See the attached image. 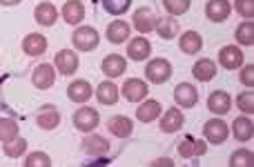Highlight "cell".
<instances>
[{
  "instance_id": "4fadbf2b",
  "label": "cell",
  "mask_w": 254,
  "mask_h": 167,
  "mask_svg": "<svg viewBox=\"0 0 254 167\" xmlns=\"http://www.w3.org/2000/svg\"><path fill=\"white\" fill-rule=\"evenodd\" d=\"M230 107H232V98H230L228 92H221L219 89V92H212L210 98H207V110H210L212 114L223 116L230 111Z\"/></svg>"
},
{
  "instance_id": "f1b7e54d",
  "label": "cell",
  "mask_w": 254,
  "mask_h": 167,
  "mask_svg": "<svg viewBox=\"0 0 254 167\" xmlns=\"http://www.w3.org/2000/svg\"><path fill=\"white\" fill-rule=\"evenodd\" d=\"M179 47H181V52H183V54L201 52V47H203L201 34H196V31H185V34L179 38Z\"/></svg>"
},
{
  "instance_id": "ffe728a7",
  "label": "cell",
  "mask_w": 254,
  "mask_h": 167,
  "mask_svg": "<svg viewBox=\"0 0 254 167\" xmlns=\"http://www.w3.org/2000/svg\"><path fill=\"white\" fill-rule=\"evenodd\" d=\"M101 67H103V71H105L110 78H119V76L125 74L127 62H125L123 56H119V54H110V56L101 62Z\"/></svg>"
},
{
  "instance_id": "8d00e7d4",
  "label": "cell",
  "mask_w": 254,
  "mask_h": 167,
  "mask_svg": "<svg viewBox=\"0 0 254 167\" xmlns=\"http://www.w3.org/2000/svg\"><path fill=\"white\" fill-rule=\"evenodd\" d=\"M163 7L172 16H181V13H185L190 9V0H163Z\"/></svg>"
},
{
  "instance_id": "f546056e",
  "label": "cell",
  "mask_w": 254,
  "mask_h": 167,
  "mask_svg": "<svg viewBox=\"0 0 254 167\" xmlns=\"http://www.w3.org/2000/svg\"><path fill=\"white\" fill-rule=\"evenodd\" d=\"M119 87H116L114 83H110V80H105V83H101L98 85V89H96V98H98V103L101 105H114L116 101H119Z\"/></svg>"
},
{
  "instance_id": "9c48e42d",
  "label": "cell",
  "mask_w": 254,
  "mask_h": 167,
  "mask_svg": "<svg viewBox=\"0 0 254 167\" xmlns=\"http://www.w3.org/2000/svg\"><path fill=\"white\" fill-rule=\"evenodd\" d=\"M36 123H38L40 129H56L58 125H61V114H58V110L54 105H43L38 110V114H36Z\"/></svg>"
},
{
  "instance_id": "8fae6325",
  "label": "cell",
  "mask_w": 254,
  "mask_h": 167,
  "mask_svg": "<svg viewBox=\"0 0 254 167\" xmlns=\"http://www.w3.org/2000/svg\"><path fill=\"white\" fill-rule=\"evenodd\" d=\"M219 62L230 71L239 69L243 65V52L239 47H234V45H228V47H223L219 52Z\"/></svg>"
},
{
  "instance_id": "7c38bea8",
  "label": "cell",
  "mask_w": 254,
  "mask_h": 167,
  "mask_svg": "<svg viewBox=\"0 0 254 167\" xmlns=\"http://www.w3.org/2000/svg\"><path fill=\"white\" fill-rule=\"evenodd\" d=\"M67 96H69L71 103H80V105H83V103H87L89 98L94 96V89L87 80H74V83L67 87Z\"/></svg>"
},
{
  "instance_id": "8992f818",
  "label": "cell",
  "mask_w": 254,
  "mask_h": 167,
  "mask_svg": "<svg viewBox=\"0 0 254 167\" xmlns=\"http://www.w3.org/2000/svg\"><path fill=\"white\" fill-rule=\"evenodd\" d=\"M174 101L179 107H185V110H190V107H194L198 103V92L194 85L190 83H181L176 85L174 89Z\"/></svg>"
},
{
  "instance_id": "d6a6232c",
  "label": "cell",
  "mask_w": 254,
  "mask_h": 167,
  "mask_svg": "<svg viewBox=\"0 0 254 167\" xmlns=\"http://www.w3.org/2000/svg\"><path fill=\"white\" fill-rule=\"evenodd\" d=\"M254 165V154L250 150H239L230 156V167H252Z\"/></svg>"
},
{
  "instance_id": "ac0fdd59",
  "label": "cell",
  "mask_w": 254,
  "mask_h": 167,
  "mask_svg": "<svg viewBox=\"0 0 254 167\" xmlns=\"http://www.w3.org/2000/svg\"><path fill=\"white\" fill-rule=\"evenodd\" d=\"M83 152L87 156H105L110 152V143H107V138L92 134V136H87L83 141Z\"/></svg>"
},
{
  "instance_id": "d6986e66",
  "label": "cell",
  "mask_w": 254,
  "mask_h": 167,
  "mask_svg": "<svg viewBox=\"0 0 254 167\" xmlns=\"http://www.w3.org/2000/svg\"><path fill=\"white\" fill-rule=\"evenodd\" d=\"M192 76L196 80H201V83H210V80L216 76L214 60H210V58H201V60H196L194 67H192Z\"/></svg>"
},
{
  "instance_id": "1f68e13d",
  "label": "cell",
  "mask_w": 254,
  "mask_h": 167,
  "mask_svg": "<svg viewBox=\"0 0 254 167\" xmlns=\"http://www.w3.org/2000/svg\"><path fill=\"white\" fill-rule=\"evenodd\" d=\"M18 123L11 118H0V141L2 143H9L13 138H18Z\"/></svg>"
},
{
  "instance_id": "e575fe53",
  "label": "cell",
  "mask_w": 254,
  "mask_h": 167,
  "mask_svg": "<svg viewBox=\"0 0 254 167\" xmlns=\"http://www.w3.org/2000/svg\"><path fill=\"white\" fill-rule=\"evenodd\" d=\"M131 0H103V7H105L107 13H112V16H121V13H125L127 9H129Z\"/></svg>"
},
{
  "instance_id": "b9f144b4",
  "label": "cell",
  "mask_w": 254,
  "mask_h": 167,
  "mask_svg": "<svg viewBox=\"0 0 254 167\" xmlns=\"http://www.w3.org/2000/svg\"><path fill=\"white\" fill-rule=\"evenodd\" d=\"M20 0H0V4H4V7H11V4H18Z\"/></svg>"
},
{
  "instance_id": "4316f807",
  "label": "cell",
  "mask_w": 254,
  "mask_h": 167,
  "mask_svg": "<svg viewBox=\"0 0 254 167\" xmlns=\"http://www.w3.org/2000/svg\"><path fill=\"white\" fill-rule=\"evenodd\" d=\"M161 110L163 107L158 101H143V105L136 110V118L140 123H152V120H156L161 116Z\"/></svg>"
},
{
  "instance_id": "5bb4252c",
  "label": "cell",
  "mask_w": 254,
  "mask_h": 167,
  "mask_svg": "<svg viewBox=\"0 0 254 167\" xmlns=\"http://www.w3.org/2000/svg\"><path fill=\"white\" fill-rule=\"evenodd\" d=\"M232 13V4L228 0H210L205 4V16L210 18L212 22H223L225 18Z\"/></svg>"
},
{
  "instance_id": "9a60e30c",
  "label": "cell",
  "mask_w": 254,
  "mask_h": 167,
  "mask_svg": "<svg viewBox=\"0 0 254 167\" xmlns=\"http://www.w3.org/2000/svg\"><path fill=\"white\" fill-rule=\"evenodd\" d=\"M183 123H185V116H183V111L181 110H167L165 114H163V118H161V132H165V134H174V132H179L181 127H183Z\"/></svg>"
},
{
  "instance_id": "cb8c5ba5",
  "label": "cell",
  "mask_w": 254,
  "mask_h": 167,
  "mask_svg": "<svg viewBox=\"0 0 254 167\" xmlns=\"http://www.w3.org/2000/svg\"><path fill=\"white\" fill-rule=\"evenodd\" d=\"M161 38L172 40L179 36V20H174V16H165V18H156V27H154Z\"/></svg>"
},
{
  "instance_id": "3957f363",
  "label": "cell",
  "mask_w": 254,
  "mask_h": 167,
  "mask_svg": "<svg viewBox=\"0 0 254 167\" xmlns=\"http://www.w3.org/2000/svg\"><path fill=\"white\" fill-rule=\"evenodd\" d=\"M203 136H205V141L212 143V145H221V143L228 141L230 127L221 118H212L203 125Z\"/></svg>"
},
{
  "instance_id": "60d3db41",
  "label": "cell",
  "mask_w": 254,
  "mask_h": 167,
  "mask_svg": "<svg viewBox=\"0 0 254 167\" xmlns=\"http://www.w3.org/2000/svg\"><path fill=\"white\" fill-rule=\"evenodd\" d=\"M152 165H156V167H172V165H174V163H172V159H158V161H154V163Z\"/></svg>"
},
{
  "instance_id": "d590c367",
  "label": "cell",
  "mask_w": 254,
  "mask_h": 167,
  "mask_svg": "<svg viewBox=\"0 0 254 167\" xmlns=\"http://www.w3.org/2000/svg\"><path fill=\"white\" fill-rule=\"evenodd\" d=\"M237 107L243 111V114H254V96H252V89L248 92H241L237 96Z\"/></svg>"
},
{
  "instance_id": "277c9868",
  "label": "cell",
  "mask_w": 254,
  "mask_h": 167,
  "mask_svg": "<svg viewBox=\"0 0 254 167\" xmlns=\"http://www.w3.org/2000/svg\"><path fill=\"white\" fill-rule=\"evenodd\" d=\"M98 123H101V116H98V111L92 110V107H80L74 114V125L85 134L94 132V129L98 127Z\"/></svg>"
},
{
  "instance_id": "2e32d148",
  "label": "cell",
  "mask_w": 254,
  "mask_h": 167,
  "mask_svg": "<svg viewBox=\"0 0 254 167\" xmlns=\"http://www.w3.org/2000/svg\"><path fill=\"white\" fill-rule=\"evenodd\" d=\"M149 54H152V45H149L147 38H134L129 40V45H127V56L131 58V60H147Z\"/></svg>"
},
{
  "instance_id": "44dd1931",
  "label": "cell",
  "mask_w": 254,
  "mask_h": 167,
  "mask_svg": "<svg viewBox=\"0 0 254 167\" xmlns=\"http://www.w3.org/2000/svg\"><path fill=\"white\" fill-rule=\"evenodd\" d=\"M107 129H110L112 136L127 138L131 134V129H134V125H131V120L127 118V116H112V118L107 120Z\"/></svg>"
},
{
  "instance_id": "7402d4cb",
  "label": "cell",
  "mask_w": 254,
  "mask_h": 167,
  "mask_svg": "<svg viewBox=\"0 0 254 167\" xmlns=\"http://www.w3.org/2000/svg\"><path fill=\"white\" fill-rule=\"evenodd\" d=\"M232 134H234V138H237L239 143L252 141V136H254V125H252V120L248 118V116H239V118L232 123Z\"/></svg>"
},
{
  "instance_id": "603a6c76",
  "label": "cell",
  "mask_w": 254,
  "mask_h": 167,
  "mask_svg": "<svg viewBox=\"0 0 254 167\" xmlns=\"http://www.w3.org/2000/svg\"><path fill=\"white\" fill-rule=\"evenodd\" d=\"M34 18H36V22H38V25L52 27L54 22L58 20V11H56V7H54L52 2H40L38 7L34 9Z\"/></svg>"
},
{
  "instance_id": "f35d334b",
  "label": "cell",
  "mask_w": 254,
  "mask_h": 167,
  "mask_svg": "<svg viewBox=\"0 0 254 167\" xmlns=\"http://www.w3.org/2000/svg\"><path fill=\"white\" fill-rule=\"evenodd\" d=\"M237 11L241 18H246V20H252L254 18V0H237Z\"/></svg>"
},
{
  "instance_id": "e0dca14e",
  "label": "cell",
  "mask_w": 254,
  "mask_h": 167,
  "mask_svg": "<svg viewBox=\"0 0 254 167\" xmlns=\"http://www.w3.org/2000/svg\"><path fill=\"white\" fill-rule=\"evenodd\" d=\"M22 52L27 56H43L47 52V38L43 34H29L22 40Z\"/></svg>"
},
{
  "instance_id": "6da1fadb",
  "label": "cell",
  "mask_w": 254,
  "mask_h": 167,
  "mask_svg": "<svg viewBox=\"0 0 254 167\" xmlns=\"http://www.w3.org/2000/svg\"><path fill=\"white\" fill-rule=\"evenodd\" d=\"M145 78L154 85H163L172 78V65L165 58H154V60L147 62L145 67Z\"/></svg>"
},
{
  "instance_id": "836d02e7",
  "label": "cell",
  "mask_w": 254,
  "mask_h": 167,
  "mask_svg": "<svg viewBox=\"0 0 254 167\" xmlns=\"http://www.w3.org/2000/svg\"><path fill=\"white\" fill-rule=\"evenodd\" d=\"M27 152V141L25 138H13V141L4 143V154L9 156V159H18V156H22Z\"/></svg>"
},
{
  "instance_id": "4dcf8cb0",
  "label": "cell",
  "mask_w": 254,
  "mask_h": 167,
  "mask_svg": "<svg viewBox=\"0 0 254 167\" xmlns=\"http://www.w3.org/2000/svg\"><path fill=\"white\" fill-rule=\"evenodd\" d=\"M234 38H237V43L243 45V47H252V45H254V22L252 20L241 22V25L237 27Z\"/></svg>"
},
{
  "instance_id": "d4e9b609",
  "label": "cell",
  "mask_w": 254,
  "mask_h": 167,
  "mask_svg": "<svg viewBox=\"0 0 254 167\" xmlns=\"http://www.w3.org/2000/svg\"><path fill=\"white\" fill-rule=\"evenodd\" d=\"M207 152L205 141H194V138H185L183 143H179V156L183 159H194V156H201Z\"/></svg>"
},
{
  "instance_id": "83f0119b",
  "label": "cell",
  "mask_w": 254,
  "mask_h": 167,
  "mask_svg": "<svg viewBox=\"0 0 254 167\" xmlns=\"http://www.w3.org/2000/svg\"><path fill=\"white\" fill-rule=\"evenodd\" d=\"M127 38H129V25H127L125 20L110 22V27H107V40H110V43L121 45V43H125Z\"/></svg>"
},
{
  "instance_id": "484cf974",
  "label": "cell",
  "mask_w": 254,
  "mask_h": 167,
  "mask_svg": "<svg viewBox=\"0 0 254 167\" xmlns=\"http://www.w3.org/2000/svg\"><path fill=\"white\" fill-rule=\"evenodd\" d=\"M63 18H65L69 25H78L85 18V4L80 0H67L65 7H63Z\"/></svg>"
},
{
  "instance_id": "5b68a950",
  "label": "cell",
  "mask_w": 254,
  "mask_h": 167,
  "mask_svg": "<svg viewBox=\"0 0 254 167\" xmlns=\"http://www.w3.org/2000/svg\"><path fill=\"white\" fill-rule=\"evenodd\" d=\"M123 96H125V101H129V103H140L145 96L149 94V87H147V83L145 80H140V78H129V80H125V85H123Z\"/></svg>"
},
{
  "instance_id": "7a4b0ae2",
  "label": "cell",
  "mask_w": 254,
  "mask_h": 167,
  "mask_svg": "<svg viewBox=\"0 0 254 167\" xmlns=\"http://www.w3.org/2000/svg\"><path fill=\"white\" fill-rule=\"evenodd\" d=\"M71 43H74V47L78 52H94L98 47V43H101V36H98V31L94 27H78L74 31V36H71Z\"/></svg>"
},
{
  "instance_id": "ab89813d",
  "label": "cell",
  "mask_w": 254,
  "mask_h": 167,
  "mask_svg": "<svg viewBox=\"0 0 254 167\" xmlns=\"http://www.w3.org/2000/svg\"><path fill=\"white\" fill-rule=\"evenodd\" d=\"M241 83L250 89L254 87V65H246L241 69Z\"/></svg>"
},
{
  "instance_id": "74e56055",
  "label": "cell",
  "mask_w": 254,
  "mask_h": 167,
  "mask_svg": "<svg viewBox=\"0 0 254 167\" xmlns=\"http://www.w3.org/2000/svg\"><path fill=\"white\" fill-rule=\"evenodd\" d=\"M25 167H52V159L45 152H34V154L27 156Z\"/></svg>"
},
{
  "instance_id": "52a82bcc",
  "label": "cell",
  "mask_w": 254,
  "mask_h": 167,
  "mask_svg": "<svg viewBox=\"0 0 254 167\" xmlns=\"http://www.w3.org/2000/svg\"><path fill=\"white\" fill-rule=\"evenodd\" d=\"M54 62H56V69L65 76L76 74V69H78V56H76V52H71V49H61V52L56 54V60Z\"/></svg>"
},
{
  "instance_id": "30bf717a",
  "label": "cell",
  "mask_w": 254,
  "mask_h": 167,
  "mask_svg": "<svg viewBox=\"0 0 254 167\" xmlns=\"http://www.w3.org/2000/svg\"><path fill=\"white\" fill-rule=\"evenodd\" d=\"M31 83H34V87H38V89L54 87V83H56V71H54V67L52 65H38L34 69V74H31Z\"/></svg>"
},
{
  "instance_id": "ba28073f",
  "label": "cell",
  "mask_w": 254,
  "mask_h": 167,
  "mask_svg": "<svg viewBox=\"0 0 254 167\" xmlns=\"http://www.w3.org/2000/svg\"><path fill=\"white\" fill-rule=\"evenodd\" d=\"M134 27H136V31H138L140 36L154 31V27H156V16H154L152 9H149V7L136 9V13H134Z\"/></svg>"
}]
</instances>
